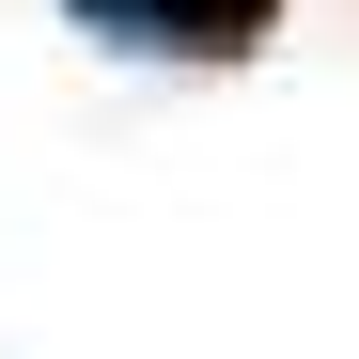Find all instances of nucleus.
Returning a JSON list of instances; mask_svg holds the SVG:
<instances>
[{
    "instance_id": "1",
    "label": "nucleus",
    "mask_w": 359,
    "mask_h": 359,
    "mask_svg": "<svg viewBox=\"0 0 359 359\" xmlns=\"http://www.w3.org/2000/svg\"><path fill=\"white\" fill-rule=\"evenodd\" d=\"M94 47H141V63H234V47L281 32V0H63Z\"/></svg>"
}]
</instances>
